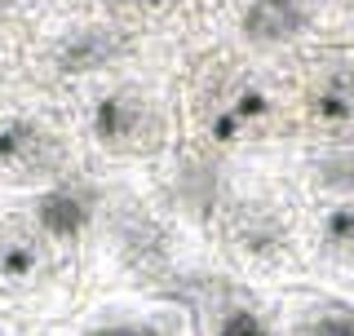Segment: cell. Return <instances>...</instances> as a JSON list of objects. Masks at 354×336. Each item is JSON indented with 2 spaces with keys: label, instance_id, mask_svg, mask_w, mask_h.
Returning a JSON list of instances; mask_svg holds the SVG:
<instances>
[{
  "label": "cell",
  "instance_id": "cell-1",
  "mask_svg": "<svg viewBox=\"0 0 354 336\" xmlns=\"http://www.w3.org/2000/svg\"><path fill=\"white\" fill-rule=\"evenodd\" d=\"M53 243L31 226L27 212L0 217V301H31L49 279Z\"/></svg>",
  "mask_w": 354,
  "mask_h": 336
},
{
  "label": "cell",
  "instance_id": "cell-2",
  "mask_svg": "<svg viewBox=\"0 0 354 336\" xmlns=\"http://www.w3.org/2000/svg\"><path fill=\"white\" fill-rule=\"evenodd\" d=\"M27 217L53 248H71L93 230L97 217V195L93 186L80 177H53L49 186H40L27 204Z\"/></svg>",
  "mask_w": 354,
  "mask_h": 336
},
{
  "label": "cell",
  "instance_id": "cell-3",
  "mask_svg": "<svg viewBox=\"0 0 354 336\" xmlns=\"http://www.w3.org/2000/svg\"><path fill=\"white\" fill-rule=\"evenodd\" d=\"M58 168V138L36 115H0V173L5 177H44Z\"/></svg>",
  "mask_w": 354,
  "mask_h": 336
},
{
  "label": "cell",
  "instance_id": "cell-4",
  "mask_svg": "<svg viewBox=\"0 0 354 336\" xmlns=\"http://www.w3.org/2000/svg\"><path fill=\"white\" fill-rule=\"evenodd\" d=\"M147 129H151V111L142 106V97L129 93V88H111V93H102L93 102V111H88V133H93V142L106 147V151L142 147Z\"/></svg>",
  "mask_w": 354,
  "mask_h": 336
},
{
  "label": "cell",
  "instance_id": "cell-5",
  "mask_svg": "<svg viewBox=\"0 0 354 336\" xmlns=\"http://www.w3.org/2000/svg\"><path fill=\"white\" fill-rule=\"evenodd\" d=\"M301 27H306L301 0H252L243 9V36L257 44H283L301 36Z\"/></svg>",
  "mask_w": 354,
  "mask_h": 336
},
{
  "label": "cell",
  "instance_id": "cell-6",
  "mask_svg": "<svg viewBox=\"0 0 354 336\" xmlns=\"http://www.w3.org/2000/svg\"><path fill=\"white\" fill-rule=\"evenodd\" d=\"M266 115H270V97H266L261 88H252V84H239L235 93H230L226 102L213 111L208 133H213L217 142H235V138H243L252 124H261Z\"/></svg>",
  "mask_w": 354,
  "mask_h": 336
},
{
  "label": "cell",
  "instance_id": "cell-7",
  "mask_svg": "<svg viewBox=\"0 0 354 336\" xmlns=\"http://www.w3.org/2000/svg\"><path fill=\"white\" fill-rule=\"evenodd\" d=\"M310 111L324 124H354V75H328L310 97Z\"/></svg>",
  "mask_w": 354,
  "mask_h": 336
},
{
  "label": "cell",
  "instance_id": "cell-8",
  "mask_svg": "<svg viewBox=\"0 0 354 336\" xmlns=\"http://www.w3.org/2000/svg\"><path fill=\"white\" fill-rule=\"evenodd\" d=\"M328 243L337 252H346V256H354V208H337L328 217Z\"/></svg>",
  "mask_w": 354,
  "mask_h": 336
},
{
  "label": "cell",
  "instance_id": "cell-9",
  "mask_svg": "<svg viewBox=\"0 0 354 336\" xmlns=\"http://www.w3.org/2000/svg\"><path fill=\"white\" fill-rule=\"evenodd\" d=\"M217 336H270V328H266L257 315H248V310H235V315L221 319Z\"/></svg>",
  "mask_w": 354,
  "mask_h": 336
},
{
  "label": "cell",
  "instance_id": "cell-10",
  "mask_svg": "<svg viewBox=\"0 0 354 336\" xmlns=\"http://www.w3.org/2000/svg\"><path fill=\"white\" fill-rule=\"evenodd\" d=\"M306 336H354V315H324L306 328Z\"/></svg>",
  "mask_w": 354,
  "mask_h": 336
},
{
  "label": "cell",
  "instance_id": "cell-11",
  "mask_svg": "<svg viewBox=\"0 0 354 336\" xmlns=\"http://www.w3.org/2000/svg\"><path fill=\"white\" fill-rule=\"evenodd\" d=\"M84 336H160V332L147 328V323H97Z\"/></svg>",
  "mask_w": 354,
  "mask_h": 336
},
{
  "label": "cell",
  "instance_id": "cell-12",
  "mask_svg": "<svg viewBox=\"0 0 354 336\" xmlns=\"http://www.w3.org/2000/svg\"><path fill=\"white\" fill-rule=\"evenodd\" d=\"M0 336H18V332H5V328H0Z\"/></svg>",
  "mask_w": 354,
  "mask_h": 336
}]
</instances>
